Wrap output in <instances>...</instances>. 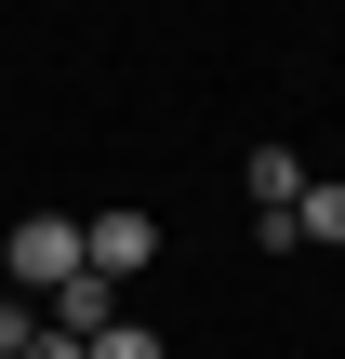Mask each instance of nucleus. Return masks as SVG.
Returning a JSON list of instances; mask_svg holds the SVG:
<instances>
[{"label":"nucleus","mask_w":345,"mask_h":359,"mask_svg":"<svg viewBox=\"0 0 345 359\" xmlns=\"http://www.w3.org/2000/svg\"><path fill=\"white\" fill-rule=\"evenodd\" d=\"M239 187H253V226H293V213H306V187H319V173H306V160H293V147H253V160H239Z\"/></svg>","instance_id":"obj_3"},{"label":"nucleus","mask_w":345,"mask_h":359,"mask_svg":"<svg viewBox=\"0 0 345 359\" xmlns=\"http://www.w3.org/2000/svg\"><path fill=\"white\" fill-rule=\"evenodd\" d=\"M93 359H173V346H160L146 320H120V333H106V346H93Z\"/></svg>","instance_id":"obj_5"},{"label":"nucleus","mask_w":345,"mask_h":359,"mask_svg":"<svg viewBox=\"0 0 345 359\" xmlns=\"http://www.w3.org/2000/svg\"><path fill=\"white\" fill-rule=\"evenodd\" d=\"M293 240H332V253H345V173H319V187H306V213H293Z\"/></svg>","instance_id":"obj_4"},{"label":"nucleus","mask_w":345,"mask_h":359,"mask_svg":"<svg viewBox=\"0 0 345 359\" xmlns=\"http://www.w3.org/2000/svg\"><path fill=\"white\" fill-rule=\"evenodd\" d=\"M80 266H93L106 293H120L133 266H160V213H133V200H120V213H93V226H80Z\"/></svg>","instance_id":"obj_2"},{"label":"nucleus","mask_w":345,"mask_h":359,"mask_svg":"<svg viewBox=\"0 0 345 359\" xmlns=\"http://www.w3.org/2000/svg\"><path fill=\"white\" fill-rule=\"evenodd\" d=\"M0 280H13V306H53V293L80 280V226H66V213H27V226L0 240Z\"/></svg>","instance_id":"obj_1"},{"label":"nucleus","mask_w":345,"mask_h":359,"mask_svg":"<svg viewBox=\"0 0 345 359\" xmlns=\"http://www.w3.org/2000/svg\"><path fill=\"white\" fill-rule=\"evenodd\" d=\"M0 306H13V280H0Z\"/></svg>","instance_id":"obj_6"}]
</instances>
